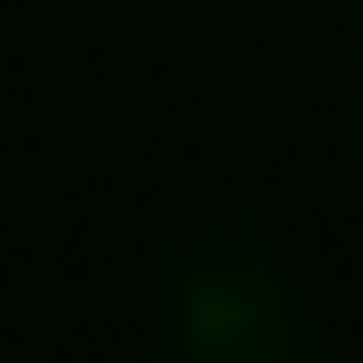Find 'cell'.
<instances>
[{"mask_svg": "<svg viewBox=\"0 0 363 363\" xmlns=\"http://www.w3.org/2000/svg\"><path fill=\"white\" fill-rule=\"evenodd\" d=\"M186 363H319L266 266H195L177 293Z\"/></svg>", "mask_w": 363, "mask_h": 363, "instance_id": "1", "label": "cell"}]
</instances>
